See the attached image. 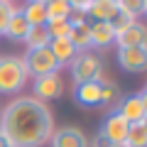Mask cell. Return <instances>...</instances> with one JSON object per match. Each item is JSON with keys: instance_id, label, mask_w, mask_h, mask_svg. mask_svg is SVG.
Wrapping results in <instances>:
<instances>
[{"instance_id": "obj_1", "label": "cell", "mask_w": 147, "mask_h": 147, "mask_svg": "<svg viewBox=\"0 0 147 147\" xmlns=\"http://www.w3.org/2000/svg\"><path fill=\"white\" fill-rule=\"evenodd\" d=\"M54 115L47 103L22 96L15 98L0 118V135L10 147H44L52 140Z\"/></svg>"}, {"instance_id": "obj_7", "label": "cell", "mask_w": 147, "mask_h": 147, "mask_svg": "<svg viewBox=\"0 0 147 147\" xmlns=\"http://www.w3.org/2000/svg\"><path fill=\"white\" fill-rule=\"evenodd\" d=\"M118 64H120L125 71L140 74L147 69V52L145 47H123L118 49Z\"/></svg>"}, {"instance_id": "obj_31", "label": "cell", "mask_w": 147, "mask_h": 147, "mask_svg": "<svg viewBox=\"0 0 147 147\" xmlns=\"http://www.w3.org/2000/svg\"><path fill=\"white\" fill-rule=\"evenodd\" d=\"M7 3H12V0H7Z\"/></svg>"}, {"instance_id": "obj_26", "label": "cell", "mask_w": 147, "mask_h": 147, "mask_svg": "<svg viewBox=\"0 0 147 147\" xmlns=\"http://www.w3.org/2000/svg\"><path fill=\"white\" fill-rule=\"evenodd\" d=\"M91 3H93V0H69L71 10H79V12H86V7H88Z\"/></svg>"}, {"instance_id": "obj_17", "label": "cell", "mask_w": 147, "mask_h": 147, "mask_svg": "<svg viewBox=\"0 0 147 147\" xmlns=\"http://www.w3.org/2000/svg\"><path fill=\"white\" fill-rule=\"evenodd\" d=\"M49 42H52V37H49L47 25L30 27V32H27V37H25L27 49H42V47H49Z\"/></svg>"}, {"instance_id": "obj_6", "label": "cell", "mask_w": 147, "mask_h": 147, "mask_svg": "<svg viewBox=\"0 0 147 147\" xmlns=\"http://www.w3.org/2000/svg\"><path fill=\"white\" fill-rule=\"evenodd\" d=\"M118 113H120L130 125L132 123H142L147 118V91H140L137 96H127L120 103Z\"/></svg>"}, {"instance_id": "obj_15", "label": "cell", "mask_w": 147, "mask_h": 147, "mask_svg": "<svg viewBox=\"0 0 147 147\" xmlns=\"http://www.w3.org/2000/svg\"><path fill=\"white\" fill-rule=\"evenodd\" d=\"M115 42V32L108 22H91V47H108Z\"/></svg>"}, {"instance_id": "obj_24", "label": "cell", "mask_w": 147, "mask_h": 147, "mask_svg": "<svg viewBox=\"0 0 147 147\" xmlns=\"http://www.w3.org/2000/svg\"><path fill=\"white\" fill-rule=\"evenodd\" d=\"M115 98H118V86L113 81L100 79V103H113Z\"/></svg>"}, {"instance_id": "obj_22", "label": "cell", "mask_w": 147, "mask_h": 147, "mask_svg": "<svg viewBox=\"0 0 147 147\" xmlns=\"http://www.w3.org/2000/svg\"><path fill=\"white\" fill-rule=\"evenodd\" d=\"M47 30L52 39H61V37H69L71 27H69V20H47Z\"/></svg>"}, {"instance_id": "obj_4", "label": "cell", "mask_w": 147, "mask_h": 147, "mask_svg": "<svg viewBox=\"0 0 147 147\" xmlns=\"http://www.w3.org/2000/svg\"><path fill=\"white\" fill-rule=\"evenodd\" d=\"M25 61V69H27V76H47V74H59V61L54 59V54L49 52V47H42V49H30V52L22 57Z\"/></svg>"}, {"instance_id": "obj_30", "label": "cell", "mask_w": 147, "mask_h": 147, "mask_svg": "<svg viewBox=\"0 0 147 147\" xmlns=\"http://www.w3.org/2000/svg\"><path fill=\"white\" fill-rule=\"evenodd\" d=\"M30 3H47V0H30Z\"/></svg>"}, {"instance_id": "obj_12", "label": "cell", "mask_w": 147, "mask_h": 147, "mask_svg": "<svg viewBox=\"0 0 147 147\" xmlns=\"http://www.w3.org/2000/svg\"><path fill=\"white\" fill-rule=\"evenodd\" d=\"M30 27H32V25L27 22V17L22 15V10H15V12L10 15V20H7L5 32H3V34H5L7 39H12V42H25Z\"/></svg>"}, {"instance_id": "obj_27", "label": "cell", "mask_w": 147, "mask_h": 147, "mask_svg": "<svg viewBox=\"0 0 147 147\" xmlns=\"http://www.w3.org/2000/svg\"><path fill=\"white\" fill-rule=\"evenodd\" d=\"M108 145H110V142L105 140V137L100 135V132H98V135L93 137V142H88V147H108Z\"/></svg>"}, {"instance_id": "obj_11", "label": "cell", "mask_w": 147, "mask_h": 147, "mask_svg": "<svg viewBox=\"0 0 147 147\" xmlns=\"http://www.w3.org/2000/svg\"><path fill=\"white\" fill-rule=\"evenodd\" d=\"M74 100L84 108L100 103V81H88V84H76L74 86Z\"/></svg>"}, {"instance_id": "obj_2", "label": "cell", "mask_w": 147, "mask_h": 147, "mask_svg": "<svg viewBox=\"0 0 147 147\" xmlns=\"http://www.w3.org/2000/svg\"><path fill=\"white\" fill-rule=\"evenodd\" d=\"M27 69L20 57H0V93H17L27 84Z\"/></svg>"}, {"instance_id": "obj_23", "label": "cell", "mask_w": 147, "mask_h": 147, "mask_svg": "<svg viewBox=\"0 0 147 147\" xmlns=\"http://www.w3.org/2000/svg\"><path fill=\"white\" fill-rule=\"evenodd\" d=\"M132 22H135V17H130V15H125V12H120V10H118L115 15H113V17L108 20V25H110V30H113V32L118 34V32H123L125 27H130Z\"/></svg>"}, {"instance_id": "obj_16", "label": "cell", "mask_w": 147, "mask_h": 147, "mask_svg": "<svg viewBox=\"0 0 147 147\" xmlns=\"http://www.w3.org/2000/svg\"><path fill=\"white\" fill-rule=\"evenodd\" d=\"M69 42L76 47V52H86V49H91V22H84V25L71 27V32H69Z\"/></svg>"}, {"instance_id": "obj_21", "label": "cell", "mask_w": 147, "mask_h": 147, "mask_svg": "<svg viewBox=\"0 0 147 147\" xmlns=\"http://www.w3.org/2000/svg\"><path fill=\"white\" fill-rule=\"evenodd\" d=\"M115 5H118V10L125 12V15L140 17L142 12L147 10V0H115Z\"/></svg>"}, {"instance_id": "obj_18", "label": "cell", "mask_w": 147, "mask_h": 147, "mask_svg": "<svg viewBox=\"0 0 147 147\" xmlns=\"http://www.w3.org/2000/svg\"><path fill=\"white\" fill-rule=\"evenodd\" d=\"M125 147H147V120L132 123L125 135Z\"/></svg>"}, {"instance_id": "obj_5", "label": "cell", "mask_w": 147, "mask_h": 147, "mask_svg": "<svg viewBox=\"0 0 147 147\" xmlns=\"http://www.w3.org/2000/svg\"><path fill=\"white\" fill-rule=\"evenodd\" d=\"M61 93H64V81L59 74H47V76H37L34 79V96L32 98L47 103V100L61 98Z\"/></svg>"}, {"instance_id": "obj_20", "label": "cell", "mask_w": 147, "mask_h": 147, "mask_svg": "<svg viewBox=\"0 0 147 147\" xmlns=\"http://www.w3.org/2000/svg\"><path fill=\"white\" fill-rule=\"evenodd\" d=\"M22 15L27 17L32 27L37 25H47V10H44V3H30V5L22 10Z\"/></svg>"}, {"instance_id": "obj_10", "label": "cell", "mask_w": 147, "mask_h": 147, "mask_svg": "<svg viewBox=\"0 0 147 147\" xmlns=\"http://www.w3.org/2000/svg\"><path fill=\"white\" fill-rule=\"evenodd\" d=\"M115 42H118V47H145V42H147V32H145V25L142 22H132L130 27H125L123 32H118L115 34Z\"/></svg>"}, {"instance_id": "obj_25", "label": "cell", "mask_w": 147, "mask_h": 147, "mask_svg": "<svg viewBox=\"0 0 147 147\" xmlns=\"http://www.w3.org/2000/svg\"><path fill=\"white\" fill-rule=\"evenodd\" d=\"M15 10H17V7H12L7 0H0V34L5 32V25H7V20H10V15Z\"/></svg>"}, {"instance_id": "obj_13", "label": "cell", "mask_w": 147, "mask_h": 147, "mask_svg": "<svg viewBox=\"0 0 147 147\" xmlns=\"http://www.w3.org/2000/svg\"><path fill=\"white\" fill-rule=\"evenodd\" d=\"M115 12H118L115 0H93L86 7V17H91L93 22H108Z\"/></svg>"}, {"instance_id": "obj_9", "label": "cell", "mask_w": 147, "mask_h": 147, "mask_svg": "<svg viewBox=\"0 0 147 147\" xmlns=\"http://www.w3.org/2000/svg\"><path fill=\"white\" fill-rule=\"evenodd\" d=\"M127 127H130V123H127L125 118H123L120 113L115 110V113H110V115L105 118L103 127H100V135H103L110 145H115V142H125Z\"/></svg>"}, {"instance_id": "obj_14", "label": "cell", "mask_w": 147, "mask_h": 147, "mask_svg": "<svg viewBox=\"0 0 147 147\" xmlns=\"http://www.w3.org/2000/svg\"><path fill=\"white\" fill-rule=\"evenodd\" d=\"M49 52L54 54V59L59 61V66H61V64H71V59L79 54V52H76V47L69 42V37L52 39V42H49Z\"/></svg>"}, {"instance_id": "obj_19", "label": "cell", "mask_w": 147, "mask_h": 147, "mask_svg": "<svg viewBox=\"0 0 147 147\" xmlns=\"http://www.w3.org/2000/svg\"><path fill=\"white\" fill-rule=\"evenodd\" d=\"M44 10H47V20H66L71 15L69 0H47L44 3Z\"/></svg>"}, {"instance_id": "obj_28", "label": "cell", "mask_w": 147, "mask_h": 147, "mask_svg": "<svg viewBox=\"0 0 147 147\" xmlns=\"http://www.w3.org/2000/svg\"><path fill=\"white\" fill-rule=\"evenodd\" d=\"M0 147H10V145L5 142V137H3V135H0Z\"/></svg>"}, {"instance_id": "obj_3", "label": "cell", "mask_w": 147, "mask_h": 147, "mask_svg": "<svg viewBox=\"0 0 147 147\" xmlns=\"http://www.w3.org/2000/svg\"><path fill=\"white\" fill-rule=\"evenodd\" d=\"M103 76V59L93 52H79L71 59V79L74 84H88L100 81Z\"/></svg>"}, {"instance_id": "obj_8", "label": "cell", "mask_w": 147, "mask_h": 147, "mask_svg": "<svg viewBox=\"0 0 147 147\" xmlns=\"http://www.w3.org/2000/svg\"><path fill=\"white\" fill-rule=\"evenodd\" d=\"M52 147H88V137L74 125L59 127V130L52 132V140H49Z\"/></svg>"}, {"instance_id": "obj_29", "label": "cell", "mask_w": 147, "mask_h": 147, "mask_svg": "<svg viewBox=\"0 0 147 147\" xmlns=\"http://www.w3.org/2000/svg\"><path fill=\"white\" fill-rule=\"evenodd\" d=\"M108 147H125V142H115V145H108Z\"/></svg>"}]
</instances>
